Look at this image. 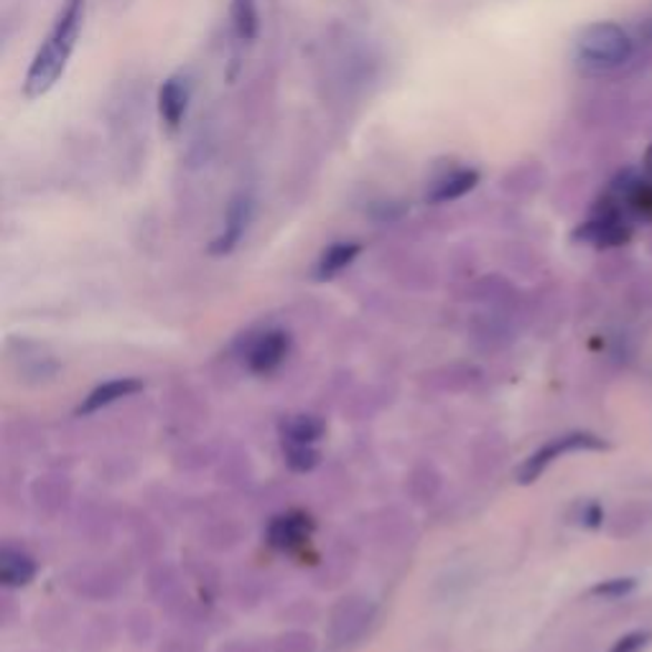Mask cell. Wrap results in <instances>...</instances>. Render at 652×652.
<instances>
[{"mask_svg":"<svg viewBox=\"0 0 652 652\" xmlns=\"http://www.w3.org/2000/svg\"><path fill=\"white\" fill-rule=\"evenodd\" d=\"M87 16V0H62L54 23L33 54L29 72L23 77V94L29 100H39L62 82V77L72 59L77 41L82 37Z\"/></svg>","mask_w":652,"mask_h":652,"instance_id":"obj_1","label":"cell"},{"mask_svg":"<svg viewBox=\"0 0 652 652\" xmlns=\"http://www.w3.org/2000/svg\"><path fill=\"white\" fill-rule=\"evenodd\" d=\"M634 54V41L628 29L612 21L589 23L573 41L576 67L589 77H616Z\"/></svg>","mask_w":652,"mask_h":652,"instance_id":"obj_2","label":"cell"},{"mask_svg":"<svg viewBox=\"0 0 652 652\" xmlns=\"http://www.w3.org/2000/svg\"><path fill=\"white\" fill-rule=\"evenodd\" d=\"M378 616V606L372 604V599L362 594H347L339 599L329 612L327 624V638L332 642V648L347 650L364 640V634L370 632L372 622Z\"/></svg>","mask_w":652,"mask_h":652,"instance_id":"obj_3","label":"cell"},{"mask_svg":"<svg viewBox=\"0 0 652 652\" xmlns=\"http://www.w3.org/2000/svg\"><path fill=\"white\" fill-rule=\"evenodd\" d=\"M146 589L159 606H163L179 622H191L194 604H191L189 591L184 584V573L171 561H153L146 573Z\"/></svg>","mask_w":652,"mask_h":652,"instance_id":"obj_4","label":"cell"},{"mask_svg":"<svg viewBox=\"0 0 652 652\" xmlns=\"http://www.w3.org/2000/svg\"><path fill=\"white\" fill-rule=\"evenodd\" d=\"M610 449V441L596 437L591 431H571L563 433V437L543 443L541 449L533 451L523 464L518 469V482L520 484H533L541 480V474L551 467L555 459L563 454H573V451H606Z\"/></svg>","mask_w":652,"mask_h":652,"instance_id":"obj_5","label":"cell"},{"mask_svg":"<svg viewBox=\"0 0 652 652\" xmlns=\"http://www.w3.org/2000/svg\"><path fill=\"white\" fill-rule=\"evenodd\" d=\"M123 584V573L112 563H74L64 573V586L77 599H87V602H110L120 594Z\"/></svg>","mask_w":652,"mask_h":652,"instance_id":"obj_6","label":"cell"},{"mask_svg":"<svg viewBox=\"0 0 652 652\" xmlns=\"http://www.w3.org/2000/svg\"><path fill=\"white\" fill-rule=\"evenodd\" d=\"M234 347H238L240 358L248 362L250 370L258 372V375H268L289 358L291 337L281 329H265V332L258 334H242Z\"/></svg>","mask_w":652,"mask_h":652,"instance_id":"obj_7","label":"cell"},{"mask_svg":"<svg viewBox=\"0 0 652 652\" xmlns=\"http://www.w3.org/2000/svg\"><path fill=\"white\" fill-rule=\"evenodd\" d=\"M253 214H255L253 194H250V191H238V194L230 199L228 212H224L222 232L212 240L210 253L212 255H230L232 250L240 245V240L245 238L250 222H253Z\"/></svg>","mask_w":652,"mask_h":652,"instance_id":"obj_8","label":"cell"},{"mask_svg":"<svg viewBox=\"0 0 652 652\" xmlns=\"http://www.w3.org/2000/svg\"><path fill=\"white\" fill-rule=\"evenodd\" d=\"M469 337L482 352H500L515 339V314L487 309L469 321Z\"/></svg>","mask_w":652,"mask_h":652,"instance_id":"obj_9","label":"cell"},{"mask_svg":"<svg viewBox=\"0 0 652 652\" xmlns=\"http://www.w3.org/2000/svg\"><path fill=\"white\" fill-rule=\"evenodd\" d=\"M29 494H31L33 510H37L41 518L54 520L69 508V502H72V494H74V487L67 474L49 472V474L37 477V480L31 482Z\"/></svg>","mask_w":652,"mask_h":652,"instance_id":"obj_10","label":"cell"},{"mask_svg":"<svg viewBox=\"0 0 652 652\" xmlns=\"http://www.w3.org/2000/svg\"><path fill=\"white\" fill-rule=\"evenodd\" d=\"M584 118L591 126H599L606 130H622L630 123H638V106L624 98V94L602 92L589 100Z\"/></svg>","mask_w":652,"mask_h":652,"instance_id":"obj_11","label":"cell"},{"mask_svg":"<svg viewBox=\"0 0 652 652\" xmlns=\"http://www.w3.org/2000/svg\"><path fill=\"white\" fill-rule=\"evenodd\" d=\"M311 533H314V520L307 512L291 510L275 515L265 528V541L273 545L275 551H295L303 543H309Z\"/></svg>","mask_w":652,"mask_h":652,"instance_id":"obj_12","label":"cell"},{"mask_svg":"<svg viewBox=\"0 0 652 652\" xmlns=\"http://www.w3.org/2000/svg\"><path fill=\"white\" fill-rule=\"evenodd\" d=\"M622 199L630 217L642 222H652V179H642L632 171H620L610 187Z\"/></svg>","mask_w":652,"mask_h":652,"instance_id":"obj_13","label":"cell"},{"mask_svg":"<svg viewBox=\"0 0 652 652\" xmlns=\"http://www.w3.org/2000/svg\"><path fill=\"white\" fill-rule=\"evenodd\" d=\"M472 299L480 301L484 309L505 311V314L515 317L520 307H523V295H520L515 285L502 275H487L482 281H477L472 289Z\"/></svg>","mask_w":652,"mask_h":652,"instance_id":"obj_14","label":"cell"},{"mask_svg":"<svg viewBox=\"0 0 652 652\" xmlns=\"http://www.w3.org/2000/svg\"><path fill=\"white\" fill-rule=\"evenodd\" d=\"M482 382V370L474 362H449L425 375V385L437 393H467Z\"/></svg>","mask_w":652,"mask_h":652,"instance_id":"obj_15","label":"cell"},{"mask_svg":"<svg viewBox=\"0 0 652 652\" xmlns=\"http://www.w3.org/2000/svg\"><path fill=\"white\" fill-rule=\"evenodd\" d=\"M191 87L184 74H171L159 90V116L169 130H179L189 112Z\"/></svg>","mask_w":652,"mask_h":652,"instance_id":"obj_16","label":"cell"},{"mask_svg":"<svg viewBox=\"0 0 652 652\" xmlns=\"http://www.w3.org/2000/svg\"><path fill=\"white\" fill-rule=\"evenodd\" d=\"M128 530H130V541H133L138 559L148 561V563L161 559L163 530L151 515H146V512H141V510H130L128 512Z\"/></svg>","mask_w":652,"mask_h":652,"instance_id":"obj_17","label":"cell"},{"mask_svg":"<svg viewBox=\"0 0 652 652\" xmlns=\"http://www.w3.org/2000/svg\"><path fill=\"white\" fill-rule=\"evenodd\" d=\"M508 457V441L500 433H482V437H477V441L472 443V454H469V459H472V472L480 480H490V477L498 474L505 467Z\"/></svg>","mask_w":652,"mask_h":652,"instance_id":"obj_18","label":"cell"},{"mask_svg":"<svg viewBox=\"0 0 652 652\" xmlns=\"http://www.w3.org/2000/svg\"><path fill=\"white\" fill-rule=\"evenodd\" d=\"M143 390V382L138 378H118V380H108L102 382L92 390L90 395H87L80 405H77V415H90V413H98L102 408H108L112 403H118V400L123 398H133L136 393H141Z\"/></svg>","mask_w":652,"mask_h":652,"instance_id":"obj_19","label":"cell"},{"mask_svg":"<svg viewBox=\"0 0 652 652\" xmlns=\"http://www.w3.org/2000/svg\"><path fill=\"white\" fill-rule=\"evenodd\" d=\"M443 490V474L433 462H419L405 477V494L415 505H429Z\"/></svg>","mask_w":652,"mask_h":652,"instance_id":"obj_20","label":"cell"},{"mask_svg":"<svg viewBox=\"0 0 652 652\" xmlns=\"http://www.w3.org/2000/svg\"><path fill=\"white\" fill-rule=\"evenodd\" d=\"M37 579V561L16 545H3L0 551V584L6 589H23Z\"/></svg>","mask_w":652,"mask_h":652,"instance_id":"obj_21","label":"cell"},{"mask_svg":"<svg viewBox=\"0 0 652 652\" xmlns=\"http://www.w3.org/2000/svg\"><path fill=\"white\" fill-rule=\"evenodd\" d=\"M112 512L102 505V502L87 500L82 502L80 512H77V530L87 543L106 545L112 538Z\"/></svg>","mask_w":652,"mask_h":652,"instance_id":"obj_22","label":"cell"},{"mask_svg":"<svg viewBox=\"0 0 652 652\" xmlns=\"http://www.w3.org/2000/svg\"><path fill=\"white\" fill-rule=\"evenodd\" d=\"M477 184H480V171L477 169H451L449 173H443L441 179L433 181L425 199H429L431 204H447L454 202V199H462Z\"/></svg>","mask_w":652,"mask_h":652,"instance_id":"obj_23","label":"cell"},{"mask_svg":"<svg viewBox=\"0 0 652 652\" xmlns=\"http://www.w3.org/2000/svg\"><path fill=\"white\" fill-rule=\"evenodd\" d=\"M354 563H358V551H354L352 543H337L329 553V559H324L321 569L317 573L319 586L332 589L339 586L344 579L352 576Z\"/></svg>","mask_w":652,"mask_h":652,"instance_id":"obj_24","label":"cell"},{"mask_svg":"<svg viewBox=\"0 0 652 652\" xmlns=\"http://www.w3.org/2000/svg\"><path fill=\"white\" fill-rule=\"evenodd\" d=\"M652 523V505L650 502H628L620 510L614 512L610 520V535L616 541H624V538H634L642 533Z\"/></svg>","mask_w":652,"mask_h":652,"instance_id":"obj_25","label":"cell"},{"mask_svg":"<svg viewBox=\"0 0 652 652\" xmlns=\"http://www.w3.org/2000/svg\"><path fill=\"white\" fill-rule=\"evenodd\" d=\"M324 433L327 423L314 413H295L281 423V443H317Z\"/></svg>","mask_w":652,"mask_h":652,"instance_id":"obj_26","label":"cell"},{"mask_svg":"<svg viewBox=\"0 0 652 652\" xmlns=\"http://www.w3.org/2000/svg\"><path fill=\"white\" fill-rule=\"evenodd\" d=\"M360 253V242H334V245H329L324 253H321L317 263V278L319 281H329V278L339 275L344 268H350L354 260H358Z\"/></svg>","mask_w":652,"mask_h":652,"instance_id":"obj_27","label":"cell"},{"mask_svg":"<svg viewBox=\"0 0 652 652\" xmlns=\"http://www.w3.org/2000/svg\"><path fill=\"white\" fill-rule=\"evenodd\" d=\"M253 477V467H250V459L245 451L232 449L228 454L217 457V482L228 487H242L250 482Z\"/></svg>","mask_w":652,"mask_h":652,"instance_id":"obj_28","label":"cell"},{"mask_svg":"<svg viewBox=\"0 0 652 652\" xmlns=\"http://www.w3.org/2000/svg\"><path fill=\"white\" fill-rule=\"evenodd\" d=\"M230 19L232 31L240 41H253L260 29L258 0H230Z\"/></svg>","mask_w":652,"mask_h":652,"instance_id":"obj_29","label":"cell"},{"mask_svg":"<svg viewBox=\"0 0 652 652\" xmlns=\"http://www.w3.org/2000/svg\"><path fill=\"white\" fill-rule=\"evenodd\" d=\"M413 533L411 518H405L400 510H382L375 520V538L380 543L395 545L408 541V535Z\"/></svg>","mask_w":652,"mask_h":652,"instance_id":"obj_30","label":"cell"},{"mask_svg":"<svg viewBox=\"0 0 652 652\" xmlns=\"http://www.w3.org/2000/svg\"><path fill=\"white\" fill-rule=\"evenodd\" d=\"M240 541H242L240 525L228 518L214 520V523L207 525V530L202 533V543L207 548H212V551H217V553L232 551L234 545H240Z\"/></svg>","mask_w":652,"mask_h":652,"instance_id":"obj_31","label":"cell"},{"mask_svg":"<svg viewBox=\"0 0 652 652\" xmlns=\"http://www.w3.org/2000/svg\"><path fill=\"white\" fill-rule=\"evenodd\" d=\"M596 273L606 285L630 283L632 278L638 275V263H634V258H630V255L610 253V255H604L602 260H599Z\"/></svg>","mask_w":652,"mask_h":652,"instance_id":"obj_32","label":"cell"},{"mask_svg":"<svg viewBox=\"0 0 652 652\" xmlns=\"http://www.w3.org/2000/svg\"><path fill=\"white\" fill-rule=\"evenodd\" d=\"M123 630L128 634V640L133 642V645H148L156 638V620L153 614L146 610V606H136V610H130L123 616Z\"/></svg>","mask_w":652,"mask_h":652,"instance_id":"obj_33","label":"cell"},{"mask_svg":"<svg viewBox=\"0 0 652 652\" xmlns=\"http://www.w3.org/2000/svg\"><path fill=\"white\" fill-rule=\"evenodd\" d=\"M283 457L291 472L309 474L321 462V454L314 443H283Z\"/></svg>","mask_w":652,"mask_h":652,"instance_id":"obj_34","label":"cell"},{"mask_svg":"<svg viewBox=\"0 0 652 652\" xmlns=\"http://www.w3.org/2000/svg\"><path fill=\"white\" fill-rule=\"evenodd\" d=\"M184 569L191 579L197 581V586L202 589V596L212 599L217 591H220V571H217V566H212L210 561L204 559H197V555H189V559L184 561Z\"/></svg>","mask_w":652,"mask_h":652,"instance_id":"obj_35","label":"cell"},{"mask_svg":"<svg viewBox=\"0 0 652 652\" xmlns=\"http://www.w3.org/2000/svg\"><path fill=\"white\" fill-rule=\"evenodd\" d=\"M169 400H171V411L179 421H184V423H189L191 419L207 421V405L202 403V398L191 393L189 388H179L177 393H171Z\"/></svg>","mask_w":652,"mask_h":652,"instance_id":"obj_36","label":"cell"},{"mask_svg":"<svg viewBox=\"0 0 652 652\" xmlns=\"http://www.w3.org/2000/svg\"><path fill=\"white\" fill-rule=\"evenodd\" d=\"M59 372V364L49 354H33V358H23L19 364V375L26 382H47Z\"/></svg>","mask_w":652,"mask_h":652,"instance_id":"obj_37","label":"cell"},{"mask_svg":"<svg viewBox=\"0 0 652 652\" xmlns=\"http://www.w3.org/2000/svg\"><path fill=\"white\" fill-rule=\"evenodd\" d=\"M271 652H319V642L307 630H285L273 640Z\"/></svg>","mask_w":652,"mask_h":652,"instance_id":"obj_38","label":"cell"},{"mask_svg":"<svg viewBox=\"0 0 652 652\" xmlns=\"http://www.w3.org/2000/svg\"><path fill=\"white\" fill-rule=\"evenodd\" d=\"M638 589V579L634 576H614V579H604L599 581L589 589V596H596V599H624L632 591Z\"/></svg>","mask_w":652,"mask_h":652,"instance_id":"obj_39","label":"cell"},{"mask_svg":"<svg viewBox=\"0 0 652 652\" xmlns=\"http://www.w3.org/2000/svg\"><path fill=\"white\" fill-rule=\"evenodd\" d=\"M214 462V454L202 443H191V447H184L173 459V467L177 469H184V472H199V469H204L207 464Z\"/></svg>","mask_w":652,"mask_h":652,"instance_id":"obj_40","label":"cell"},{"mask_svg":"<svg viewBox=\"0 0 652 652\" xmlns=\"http://www.w3.org/2000/svg\"><path fill=\"white\" fill-rule=\"evenodd\" d=\"M72 624H69V614L64 610H47L39 614V624L37 630L41 638L47 640H59V638H67V632Z\"/></svg>","mask_w":652,"mask_h":652,"instance_id":"obj_41","label":"cell"},{"mask_svg":"<svg viewBox=\"0 0 652 652\" xmlns=\"http://www.w3.org/2000/svg\"><path fill=\"white\" fill-rule=\"evenodd\" d=\"M234 599H238L240 606H255L260 599H263V581L253 573H245V576L238 579V584H234Z\"/></svg>","mask_w":652,"mask_h":652,"instance_id":"obj_42","label":"cell"},{"mask_svg":"<svg viewBox=\"0 0 652 652\" xmlns=\"http://www.w3.org/2000/svg\"><path fill=\"white\" fill-rule=\"evenodd\" d=\"M159 652H199V645L189 630H173L161 638Z\"/></svg>","mask_w":652,"mask_h":652,"instance_id":"obj_43","label":"cell"},{"mask_svg":"<svg viewBox=\"0 0 652 652\" xmlns=\"http://www.w3.org/2000/svg\"><path fill=\"white\" fill-rule=\"evenodd\" d=\"M652 642V630H632L614 642L610 652H642Z\"/></svg>","mask_w":652,"mask_h":652,"instance_id":"obj_44","label":"cell"},{"mask_svg":"<svg viewBox=\"0 0 652 652\" xmlns=\"http://www.w3.org/2000/svg\"><path fill=\"white\" fill-rule=\"evenodd\" d=\"M87 638H90L94 645H110L112 638H116V622H112V616H94L90 622V630H87Z\"/></svg>","mask_w":652,"mask_h":652,"instance_id":"obj_45","label":"cell"},{"mask_svg":"<svg viewBox=\"0 0 652 652\" xmlns=\"http://www.w3.org/2000/svg\"><path fill=\"white\" fill-rule=\"evenodd\" d=\"M579 523L586 530H599L604 525V508L596 500H589L579 510Z\"/></svg>","mask_w":652,"mask_h":652,"instance_id":"obj_46","label":"cell"},{"mask_svg":"<svg viewBox=\"0 0 652 652\" xmlns=\"http://www.w3.org/2000/svg\"><path fill=\"white\" fill-rule=\"evenodd\" d=\"M220 652H260L253 642H245V640H230L228 645H222Z\"/></svg>","mask_w":652,"mask_h":652,"instance_id":"obj_47","label":"cell"},{"mask_svg":"<svg viewBox=\"0 0 652 652\" xmlns=\"http://www.w3.org/2000/svg\"><path fill=\"white\" fill-rule=\"evenodd\" d=\"M638 39H640L642 43L652 41V13L645 16V19H642V21L638 23Z\"/></svg>","mask_w":652,"mask_h":652,"instance_id":"obj_48","label":"cell"},{"mask_svg":"<svg viewBox=\"0 0 652 652\" xmlns=\"http://www.w3.org/2000/svg\"><path fill=\"white\" fill-rule=\"evenodd\" d=\"M645 169H648L650 179H652V143H650V148L645 151Z\"/></svg>","mask_w":652,"mask_h":652,"instance_id":"obj_49","label":"cell"},{"mask_svg":"<svg viewBox=\"0 0 652 652\" xmlns=\"http://www.w3.org/2000/svg\"><path fill=\"white\" fill-rule=\"evenodd\" d=\"M645 248H648V255L652 258V230H650V234H648V242H645Z\"/></svg>","mask_w":652,"mask_h":652,"instance_id":"obj_50","label":"cell"}]
</instances>
